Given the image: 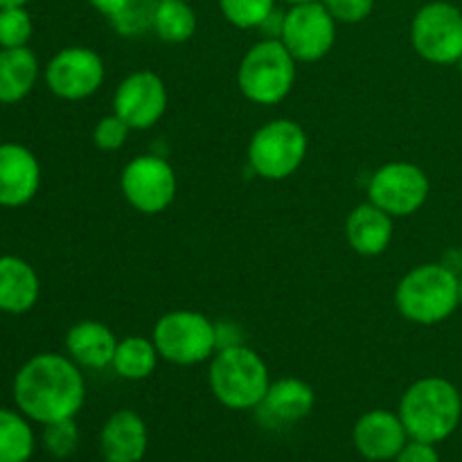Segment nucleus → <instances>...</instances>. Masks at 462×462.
<instances>
[{"label": "nucleus", "instance_id": "f257e3e1", "mask_svg": "<svg viewBox=\"0 0 462 462\" xmlns=\"http://www.w3.org/2000/svg\"><path fill=\"white\" fill-rule=\"evenodd\" d=\"M14 402L27 420L43 427L77 418L86 402L81 368L68 355H34L14 377Z\"/></svg>", "mask_w": 462, "mask_h": 462}, {"label": "nucleus", "instance_id": "f03ea898", "mask_svg": "<svg viewBox=\"0 0 462 462\" xmlns=\"http://www.w3.org/2000/svg\"><path fill=\"white\" fill-rule=\"evenodd\" d=\"M397 413L411 440L440 445L460 424V391L445 377H422L406 388Z\"/></svg>", "mask_w": 462, "mask_h": 462}, {"label": "nucleus", "instance_id": "7ed1b4c3", "mask_svg": "<svg viewBox=\"0 0 462 462\" xmlns=\"http://www.w3.org/2000/svg\"><path fill=\"white\" fill-rule=\"evenodd\" d=\"M395 307L409 323L438 325L460 307L458 273L445 262L411 269L395 289Z\"/></svg>", "mask_w": 462, "mask_h": 462}, {"label": "nucleus", "instance_id": "20e7f679", "mask_svg": "<svg viewBox=\"0 0 462 462\" xmlns=\"http://www.w3.org/2000/svg\"><path fill=\"white\" fill-rule=\"evenodd\" d=\"M208 383L221 406L230 411H255L271 386L269 365L248 346H230L215 352Z\"/></svg>", "mask_w": 462, "mask_h": 462}, {"label": "nucleus", "instance_id": "39448f33", "mask_svg": "<svg viewBox=\"0 0 462 462\" xmlns=\"http://www.w3.org/2000/svg\"><path fill=\"white\" fill-rule=\"evenodd\" d=\"M298 61L280 39H264L253 45L237 68V86L248 102L275 106L289 97L296 84Z\"/></svg>", "mask_w": 462, "mask_h": 462}, {"label": "nucleus", "instance_id": "423d86ee", "mask_svg": "<svg viewBox=\"0 0 462 462\" xmlns=\"http://www.w3.org/2000/svg\"><path fill=\"white\" fill-rule=\"evenodd\" d=\"M162 361L174 365H197L210 361L219 350L217 323L192 310H174L156 320L152 332Z\"/></svg>", "mask_w": 462, "mask_h": 462}, {"label": "nucleus", "instance_id": "0eeeda50", "mask_svg": "<svg viewBox=\"0 0 462 462\" xmlns=\"http://www.w3.org/2000/svg\"><path fill=\"white\" fill-rule=\"evenodd\" d=\"M310 149L305 129L298 122L278 117L255 131L248 143V165L260 179L284 180L302 167Z\"/></svg>", "mask_w": 462, "mask_h": 462}, {"label": "nucleus", "instance_id": "6e6552de", "mask_svg": "<svg viewBox=\"0 0 462 462\" xmlns=\"http://www.w3.org/2000/svg\"><path fill=\"white\" fill-rule=\"evenodd\" d=\"M411 43L429 63L449 66L462 57V7L433 0L422 5L411 21Z\"/></svg>", "mask_w": 462, "mask_h": 462}, {"label": "nucleus", "instance_id": "1a4fd4ad", "mask_svg": "<svg viewBox=\"0 0 462 462\" xmlns=\"http://www.w3.org/2000/svg\"><path fill=\"white\" fill-rule=\"evenodd\" d=\"M122 197L143 215H161L174 203L179 192V176L174 167L156 153L131 158L120 174Z\"/></svg>", "mask_w": 462, "mask_h": 462}, {"label": "nucleus", "instance_id": "9d476101", "mask_svg": "<svg viewBox=\"0 0 462 462\" xmlns=\"http://www.w3.org/2000/svg\"><path fill=\"white\" fill-rule=\"evenodd\" d=\"M429 194L431 180L415 162H386L368 180V201L388 212L393 219H404L422 210Z\"/></svg>", "mask_w": 462, "mask_h": 462}, {"label": "nucleus", "instance_id": "9b49d317", "mask_svg": "<svg viewBox=\"0 0 462 462\" xmlns=\"http://www.w3.org/2000/svg\"><path fill=\"white\" fill-rule=\"evenodd\" d=\"M337 25L338 23L320 0L289 5L287 14H282L278 39L298 63H316L332 52L337 43Z\"/></svg>", "mask_w": 462, "mask_h": 462}, {"label": "nucleus", "instance_id": "f8f14e48", "mask_svg": "<svg viewBox=\"0 0 462 462\" xmlns=\"http://www.w3.org/2000/svg\"><path fill=\"white\" fill-rule=\"evenodd\" d=\"M43 79L50 93L66 102H81L97 93L106 79L104 59L84 45L63 48L45 63Z\"/></svg>", "mask_w": 462, "mask_h": 462}, {"label": "nucleus", "instance_id": "ddd939ff", "mask_svg": "<svg viewBox=\"0 0 462 462\" xmlns=\"http://www.w3.org/2000/svg\"><path fill=\"white\" fill-rule=\"evenodd\" d=\"M170 104L167 86L161 75L138 70L126 75L113 93V113L129 125L131 131H147L162 120Z\"/></svg>", "mask_w": 462, "mask_h": 462}, {"label": "nucleus", "instance_id": "4468645a", "mask_svg": "<svg viewBox=\"0 0 462 462\" xmlns=\"http://www.w3.org/2000/svg\"><path fill=\"white\" fill-rule=\"evenodd\" d=\"M400 413L386 409H374L361 415L352 429V442L359 456L370 462L395 460V456L409 442Z\"/></svg>", "mask_w": 462, "mask_h": 462}, {"label": "nucleus", "instance_id": "2eb2a0df", "mask_svg": "<svg viewBox=\"0 0 462 462\" xmlns=\"http://www.w3.org/2000/svg\"><path fill=\"white\" fill-rule=\"evenodd\" d=\"M314 404L316 393L305 379L284 377L271 382L255 413L264 429H284L305 420L314 411Z\"/></svg>", "mask_w": 462, "mask_h": 462}, {"label": "nucleus", "instance_id": "dca6fc26", "mask_svg": "<svg viewBox=\"0 0 462 462\" xmlns=\"http://www.w3.org/2000/svg\"><path fill=\"white\" fill-rule=\"evenodd\" d=\"M41 188L39 158L18 143H0V206L23 208Z\"/></svg>", "mask_w": 462, "mask_h": 462}, {"label": "nucleus", "instance_id": "f3484780", "mask_svg": "<svg viewBox=\"0 0 462 462\" xmlns=\"http://www.w3.org/2000/svg\"><path fill=\"white\" fill-rule=\"evenodd\" d=\"M149 431L143 415L120 409L104 422L99 431V451L106 462H140L147 454Z\"/></svg>", "mask_w": 462, "mask_h": 462}, {"label": "nucleus", "instance_id": "a211bd4d", "mask_svg": "<svg viewBox=\"0 0 462 462\" xmlns=\"http://www.w3.org/2000/svg\"><path fill=\"white\" fill-rule=\"evenodd\" d=\"M395 235V219L374 203L365 201L347 215L346 237L355 253L364 257H377L388 251Z\"/></svg>", "mask_w": 462, "mask_h": 462}, {"label": "nucleus", "instance_id": "6ab92c4d", "mask_svg": "<svg viewBox=\"0 0 462 462\" xmlns=\"http://www.w3.org/2000/svg\"><path fill=\"white\" fill-rule=\"evenodd\" d=\"M117 337L99 320H79L66 334V355L79 368H111L116 356Z\"/></svg>", "mask_w": 462, "mask_h": 462}, {"label": "nucleus", "instance_id": "aec40b11", "mask_svg": "<svg viewBox=\"0 0 462 462\" xmlns=\"http://www.w3.org/2000/svg\"><path fill=\"white\" fill-rule=\"evenodd\" d=\"M41 280L30 262L16 255L0 257V311L25 314L39 302Z\"/></svg>", "mask_w": 462, "mask_h": 462}, {"label": "nucleus", "instance_id": "412c9836", "mask_svg": "<svg viewBox=\"0 0 462 462\" xmlns=\"http://www.w3.org/2000/svg\"><path fill=\"white\" fill-rule=\"evenodd\" d=\"M41 66L30 48H0V104H18L34 90Z\"/></svg>", "mask_w": 462, "mask_h": 462}, {"label": "nucleus", "instance_id": "4be33fe9", "mask_svg": "<svg viewBox=\"0 0 462 462\" xmlns=\"http://www.w3.org/2000/svg\"><path fill=\"white\" fill-rule=\"evenodd\" d=\"M158 361H161V355L153 338L126 337L117 341L111 368L116 370L117 377L126 382H143L156 373Z\"/></svg>", "mask_w": 462, "mask_h": 462}, {"label": "nucleus", "instance_id": "5701e85b", "mask_svg": "<svg viewBox=\"0 0 462 462\" xmlns=\"http://www.w3.org/2000/svg\"><path fill=\"white\" fill-rule=\"evenodd\" d=\"M152 32L165 43H185L197 34V12L188 0H158Z\"/></svg>", "mask_w": 462, "mask_h": 462}, {"label": "nucleus", "instance_id": "b1692460", "mask_svg": "<svg viewBox=\"0 0 462 462\" xmlns=\"http://www.w3.org/2000/svg\"><path fill=\"white\" fill-rule=\"evenodd\" d=\"M21 411L0 409V462H30L36 438Z\"/></svg>", "mask_w": 462, "mask_h": 462}, {"label": "nucleus", "instance_id": "393cba45", "mask_svg": "<svg viewBox=\"0 0 462 462\" xmlns=\"http://www.w3.org/2000/svg\"><path fill=\"white\" fill-rule=\"evenodd\" d=\"M226 21L239 30H255L275 12V0H219Z\"/></svg>", "mask_w": 462, "mask_h": 462}, {"label": "nucleus", "instance_id": "a878e982", "mask_svg": "<svg viewBox=\"0 0 462 462\" xmlns=\"http://www.w3.org/2000/svg\"><path fill=\"white\" fill-rule=\"evenodd\" d=\"M34 34V23L25 7L0 9V48H25Z\"/></svg>", "mask_w": 462, "mask_h": 462}, {"label": "nucleus", "instance_id": "bb28decb", "mask_svg": "<svg viewBox=\"0 0 462 462\" xmlns=\"http://www.w3.org/2000/svg\"><path fill=\"white\" fill-rule=\"evenodd\" d=\"M158 0H129L117 16L111 18V25L122 36H138L153 27V12Z\"/></svg>", "mask_w": 462, "mask_h": 462}, {"label": "nucleus", "instance_id": "cd10ccee", "mask_svg": "<svg viewBox=\"0 0 462 462\" xmlns=\"http://www.w3.org/2000/svg\"><path fill=\"white\" fill-rule=\"evenodd\" d=\"M43 447L50 456H54V458H70L77 451V447H79V429H77L75 418L45 424Z\"/></svg>", "mask_w": 462, "mask_h": 462}, {"label": "nucleus", "instance_id": "c85d7f7f", "mask_svg": "<svg viewBox=\"0 0 462 462\" xmlns=\"http://www.w3.org/2000/svg\"><path fill=\"white\" fill-rule=\"evenodd\" d=\"M129 131V125L120 116L111 113V116H104L97 120L93 129V143L99 152H117L126 144Z\"/></svg>", "mask_w": 462, "mask_h": 462}, {"label": "nucleus", "instance_id": "c756f323", "mask_svg": "<svg viewBox=\"0 0 462 462\" xmlns=\"http://www.w3.org/2000/svg\"><path fill=\"white\" fill-rule=\"evenodd\" d=\"M337 23L355 25L373 14L374 0H320Z\"/></svg>", "mask_w": 462, "mask_h": 462}, {"label": "nucleus", "instance_id": "7c9ffc66", "mask_svg": "<svg viewBox=\"0 0 462 462\" xmlns=\"http://www.w3.org/2000/svg\"><path fill=\"white\" fill-rule=\"evenodd\" d=\"M393 462H440L436 445L422 440H409Z\"/></svg>", "mask_w": 462, "mask_h": 462}, {"label": "nucleus", "instance_id": "2f4dec72", "mask_svg": "<svg viewBox=\"0 0 462 462\" xmlns=\"http://www.w3.org/2000/svg\"><path fill=\"white\" fill-rule=\"evenodd\" d=\"M217 343H219V350L221 347L242 346V332H239L237 325L217 323Z\"/></svg>", "mask_w": 462, "mask_h": 462}, {"label": "nucleus", "instance_id": "473e14b6", "mask_svg": "<svg viewBox=\"0 0 462 462\" xmlns=\"http://www.w3.org/2000/svg\"><path fill=\"white\" fill-rule=\"evenodd\" d=\"M126 3H129V0H90V5H93L102 16H106L108 21H111L113 16H117V14L126 7Z\"/></svg>", "mask_w": 462, "mask_h": 462}, {"label": "nucleus", "instance_id": "72a5a7b5", "mask_svg": "<svg viewBox=\"0 0 462 462\" xmlns=\"http://www.w3.org/2000/svg\"><path fill=\"white\" fill-rule=\"evenodd\" d=\"M30 0H0V9L3 7H25Z\"/></svg>", "mask_w": 462, "mask_h": 462}, {"label": "nucleus", "instance_id": "f704fd0d", "mask_svg": "<svg viewBox=\"0 0 462 462\" xmlns=\"http://www.w3.org/2000/svg\"><path fill=\"white\" fill-rule=\"evenodd\" d=\"M287 5H300V3H314V0H284Z\"/></svg>", "mask_w": 462, "mask_h": 462}, {"label": "nucleus", "instance_id": "c9c22d12", "mask_svg": "<svg viewBox=\"0 0 462 462\" xmlns=\"http://www.w3.org/2000/svg\"><path fill=\"white\" fill-rule=\"evenodd\" d=\"M458 289H460V305H462V273L458 275Z\"/></svg>", "mask_w": 462, "mask_h": 462}, {"label": "nucleus", "instance_id": "e433bc0d", "mask_svg": "<svg viewBox=\"0 0 462 462\" xmlns=\"http://www.w3.org/2000/svg\"><path fill=\"white\" fill-rule=\"evenodd\" d=\"M458 70H460V77H462V57L458 59Z\"/></svg>", "mask_w": 462, "mask_h": 462}]
</instances>
